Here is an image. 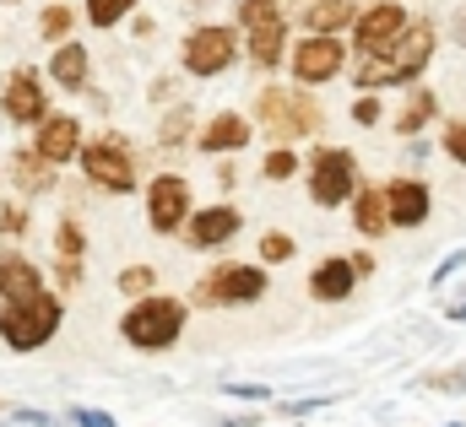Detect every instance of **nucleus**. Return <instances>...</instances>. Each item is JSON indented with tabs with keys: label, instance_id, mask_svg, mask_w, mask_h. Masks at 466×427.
<instances>
[{
	"label": "nucleus",
	"instance_id": "obj_1",
	"mask_svg": "<svg viewBox=\"0 0 466 427\" xmlns=\"http://www.w3.org/2000/svg\"><path fill=\"white\" fill-rule=\"evenodd\" d=\"M429 55H434V27H429V22H401V33H396L385 49H374V55L358 60V87L407 82V76H418V71L429 65Z\"/></svg>",
	"mask_w": 466,
	"mask_h": 427
},
{
	"label": "nucleus",
	"instance_id": "obj_5",
	"mask_svg": "<svg viewBox=\"0 0 466 427\" xmlns=\"http://www.w3.org/2000/svg\"><path fill=\"white\" fill-rule=\"evenodd\" d=\"M352 184H358V174H352V152H342V146L315 152V168H309V195H315L320 206H342V201L352 195Z\"/></svg>",
	"mask_w": 466,
	"mask_h": 427
},
{
	"label": "nucleus",
	"instance_id": "obj_34",
	"mask_svg": "<svg viewBox=\"0 0 466 427\" xmlns=\"http://www.w3.org/2000/svg\"><path fill=\"white\" fill-rule=\"evenodd\" d=\"M0 227H5V233H22V227H27V216L16 212V206H5V212H0Z\"/></svg>",
	"mask_w": 466,
	"mask_h": 427
},
{
	"label": "nucleus",
	"instance_id": "obj_31",
	"mask_svg": "<svg viewBox=\"0 0 466 427\" xmlns=\"http://www.w3.org/2000/svg\"><path fill=\"white\" fill-rule=\"evenodd\" d=\"M445 152H451L456 163H466V124H451V130H445Z\"/></svg>",
	"mask_w": 466,
	"mask_h": 427
},
{
	"label": "nucleus",
	"instance_id": "obj_20",
	"mask_svg": "<svg viewBox=\"0 0 466 427\" xmlns=\"http://www.w3.org/2000/svg\"><path fill=\"white\" fill-rule=\"evenodd\" d=\"M352 222H358V233H369V238L385 233V227H390V222H385V195H380V190H358V195H352Z\"/></svg>",
	"mask_w": 466,
	"mask_h": 427
},
{
	"label": "nucleus",
	"instance_id": "obj_10",
	"mask_svg": "<svg viewBox=\"0 0 466 427\" xmlns=\"http://www.w3.org/2000/svg\"><path fill=\"white\" fill-rule=\"evenodd\" d=\"M293 71H299V82H304V87H315V82L337 76V71H342V44H331V33H315L309 44H299Z\"/></svg>",
	"mask_w": 466,
	"mask_h": 427
},
{
	"label": "nucleus",
	"instance_id": "obj_33",
	"mask_svg": "<svg viewBox=\"0 0 466 427\" xmlns=\"http://www.w3.org/2000/svg\"><path fill=\"white\" fill-rule=\"evenodd\" d=\"M352 119H358V124H374V119H380V104H374V98H358V104H352Z\"/></svg>",
	"mask_w": 466,
	"mask_h": 427
},
{
	"label": "nucleus",
	"instance_id": "obj_30",
	"mask_svg": "<svg viewBox=\"0 0 466 427\" xmlns=\"http://www.w3.org/2000/svg\"><path fill=\"white\" fill-rule=\"evenodd\" d=\"M66 27H71V11H66V5L44 11V33H49V38H66Z\"/></svg>",
	"mask_w": 466,
	"mask_h": 427
},
{
	"label": "nucleus",
	"instance_id": "obj_18",
	"mask_svg": "<svg viewBox=\"0 0 466 427\" xmlns=\"http://www.w3.org/2000/svg\"><path fill=\"white\" fill-rule=\"evenodd\" d=\"M352 16V0H309L304 5V22H309V33H337V27H348Z\"/></svg>",
	"mask_w": 466,
	"mask_h": 427
},
{
	"label": "nucleus",
	"instance_id": "obj_16",
	"mask_svg": "<svg viewBox=\"0 0 466 427\" xmlns=\"http://www.w3.org/2000/svg\"><path fill=\"white\" fill-rule=\"evenodd\" d=\"M352 276H358V271H352V260H326V265L309 276V293H315V298H326V303H342V298L352 293Z\"/></svg>",
	"mask_w": 466,
	"mask_h": 427
},
{
	"label": "nucleus",
	"instance_id": "obj_2",
	"mask_svg": "<svg viewBox=\"0 0 466 427\" xmlns=\"http://www.w3.org/2000/svg\"><path fill=\"white\" fill-rule=\"evenodd\" d=\"M55 330H60V298H49L44 287L27 293V298H5V303H0V335H5V346H16V352L44 346Z\"/></svg>",
	"mask_w": 466,
	"mask_h": 427
},
{
	"label": "nucleus",
	"instance_id": "obj_25",
	"mask_svg": "<svg viewBox=\"0 0 466 427\" xmlns=\"http://www.w3.org/2000/svg\"><path fill=\"white\" fill-rule=\"evenodd\" d=\"M429 114H434V98H429V93H418V98H412V108H401V130H418Z\"/></svg>",
	"mask_w": 466,
	"mask_h": 427
},
{
	"label": "nucleus",
	"instance_id": "obj_15",
	"mask_svg": "<svg viewBox=\"0 0 466 427\" xmlns=\"http://www.w3.org/2000/svg\"><path fill=\"white\" fill-rule=\"evenodd\" d=\"M233 233H238V212L233 206H207L201 216H190V243L196 249H218Z\"/></svg>",
	"mask_w": 466,
	"mask_h": 427
},
{
	"label": "nucleus",
	"instance_id": "obj_26",
	"mask_svg": "<svg viewBox=\"0 0 466 427\" xmlns=\"http://www.w3.org/2000/svg\"><path fill=\"white\" fill-rule=\"evenodd\" d=\"M260 22H277V0H244V27H260Z\"/></svg>",
	"mask_w": 466,
	"mask_h": 427
},
{
	"label": "nucleus",
	"instance_id": "obj_35",
	"mask_svg": "<svg viewBox=\"0 0 466 427\" xmlns=\"http://www.w3.org/2000/svg\"><path fill=\"white\" fill-rule=\"evenodd\" d=\"M76 422H82V427H115V422H109V417H104V412H87V406L76 412Z\"/></svg>",
	"mask_w": 466,
	"mask_h": 427
},
{
	"label": "nucleus",
	"instance_id": "obj_4",
	"mask_svg": "<svg viewBox=\"0 0 466 427\" xmlns=\"http://www.w3.org/2000/svg\"><path fill=\"white\" fill-rule=\"evenodd\" d=\"M260 119L277 141H299V135L320 130V104L309 93H293V87H266L260 93Z\"/></svg>",
	"mask_w": 466,
	"mask_h": 427
},
{
	"label": "nucleus",
	"instance_id": "obj_19",
	"mask_svg": "<svg viewBox=\"0 0 466 427\" xmlns=\"http://www.w3.org/2000/svg\"><path fill=\"white\" fill-rule=\"evenodd\" d=\"M244 141H249V124H244L238 114H218V119L207 124V135H201V146H207V152H228V146L238 152Z\"/></svg>",
	"mask_w": 466,
	"mask_h": 427
},
{
	"label": "nucleus",
	"instance_id": "obj_11",
	"mask_svg": "<svg viewBox=\"0 0 466 427\" xmlns=\"http://www.w3.org/2000/svg\"><path fill=\"white\" fill-rule=\"evenodd\" d=\"M352 22H358V49H363V55H374V49H385V44L401 33L407 11H401L396 0H385V5H374V11H363V16H352Z\"/></svg>",
	"mask_w": 466,
	"mask_h": 427
},
{
	"label": "nucleus",
	"instance_id": "obj_9",
	"mask_svg": "<svg viewBox=\"0 0 466 427\" xmlns=\"http://www.w3.org/2000/svg\"><path fill=\"white\" fill-rule=\"evenodd\" d=\"M185 65H190L196 76H218L223 65H233V33L228 27H201V33H190Z\"/></svg>",
	"mask_w": 466,
	"mask_h": 427
},
{
	"label": "nucleus",
	"instance_id": "obj_32",
	"mask_svg": "<svg viewBox=\"0 0 466 427\" xmlns=\"http://www.w3.org/2000/svg\"><path fill=\"white\" fill-rule=\"evenodd\" d=\"M185 124H190V114H168V124H163V141L174 146V141H185Z\"/></svg>",
	"mask_w": 466,
	"mask_h": 427
},
{
	"label": "nucleus",
	"instance_id": "obj_27",
	"mask_svg": "<svg viewBox=\"0 0 466 427\" xmlns=\"http://www.w3.org/2000/svg\"><path fill=\"white\" fill-rule=\"evenodd\" d=\"M288 174H293V152H288V146H277V152L266 157V179H277V184H282Z\"/></svg>",
	"mask_w": 466,
	"mask_h": 427
},
{
	"label": "nucleus",
	"instance_id": "obj_12",
	"mask_svg": "<svg viewBox=\"0 0 466 427\" xmlns=\"http://www.w3.org/2000/svg\"><path fill=\"white\" fill-rule=\"evenodd\" d=\"M76 130H82L76 119H66V114H44V119H38V157H49V163L76 157V146H82Z\"/></svg>",
	"mask_w": 466,
	"mask_h": 427
},
{
	"label": "nucleus",
	"instance_id": "obj_6",
	"mask_svg": "<svg viewBox=\"0 0 466 427\" xmlns=\"http://www.w3.org/2000/svg\"><path fill=\"white\" fill-rule=\"evenodd\" d=\"M82 174L93 179V184H104V190H136V163H130V152L119 146L115 135L109 141H93L87 152H82Z\"/></svg>",
	"mask_w": 466,
	"mask_h": 427
},
{
	"label": "nucleus",
	"instance_id": "obj_28",
	"mask_svg": "<svg viewBox=\"0 0 466 427\" xmlns=\"http://www.w3.org/2000/svg\"><path fill=\"white\" fill-rule=\"evenodd\" d=\"M260 254H266V260H288V254H293V238H288V233H266V238H260Z\"/></svg>",
	"mask_w": 466,
	"mask_h": 427
},
{
	"label": "nucleus",
	"instance_id": "obj_14",
	"mask_svg": "<svg viewBox=\"0 0 466 427\" xmlns=\"http://www.w3.org/2000/svg\"><path fill=\"white\" fill-rule=\"evenodd\" d=\"M5 114L22 119V124L44 119V87H38V71H16V76L5 82Z\"/></svg>",
	"mask_w": 466,
	"mask_h": 427
},
{
	"label": "nucleus",
	"instance_id": "obj_7",
	"mask_svg": "<svg viewBox=\"0 0 466 427\" xmlns=\"http://www.w3.org/2000/svg\"><path fill=\"white\" fill-rule=\"evenodd\" d=\"M147 212H152V227H157V233H174V227L190 216V184H185L179 174L152 179V190H147Z\"/></svg>",
	"mask_w": 466,
	"mask_h": 427
},
{
	"label": "nucleus",
	"instance_id": "obj_17",
	"mask_svg": "<svg viewBox=\"0 0 466 427\" xmlns=\"http://www.w3.org/2000/svg\"><path fill=\"white\" fill-rule=\"evenodd\" d=\"M49 76H55L60 87L82 93V87H87V49H82V44H60L55 60H49Z\"/></svg>",
	"mask_w": 466,
	"mask_h": 427
},
{
	"label": "nucleus",
	"instance_id": "obj_3",
	"mask_svg": "<svg viewBox=\"0 0 466 427\" xmlns=\"http://www.w3.org/2000/svg\"><path fill=\"white\" fill-rule=\"evenodd\" d=\"M119 330H125L130 346H141V352H163V346H174L179 330H185V303H179V298H147V303H136V309L125 314Z\"/></svg>",
	"mask_w": 466,
	"mask_h": 427
},
{
	"label": "nucleus",
	"instance_id": "obj_13",
	"mask_svg": "<svg viewBox=\"0 0 466 427\" xmlns=\"http://www.w3.org/2000/svg\"><path fill=\"white\" fill-rule=\"evenodd\" d=\"M423 216H429V190H423V184L396 179V184L385 190V222H396V227H418Z\"/></svg>",
	"mask_w": 466,
	"mask_h": 427
},
{
	"label": "nucleus",
	"instance_id": "obj_24",
	"mask_svg": "<svg viewBox=\"0 0 466 427\" xmlns=\"http://www.w3.org/2000/svg\"><path fill=\"white\" fill-rule=\"evenodd\" d=\"M130 11V0H87V16L98 22V27H109V22H119Z\"/></svg>",
	"mask_w": 466,
	"mask_h": 427
},
{
	"label": "nucleus",
	"instance_id": "obj_21",
	"mask_svg": "<svg viewBox=\"0 0 466 427\" xmlns=\"http://www.w3.org/2000/svg\"><path fill=\"white\" fill-rule=\"evenodd\" d=\"M38 293V271L27 260H0V298H27Z\"/></svg>",
	"mask_w": 466,
	"mask_h": 427
},
{
	"label": "nucleus",
	"instance_id": "obj_29",
	"mask_svg": "<svg viewBox=\"0 0 466 427\" xmlns=\"http://www.w3.org/2000/svg\"><path fill=\"white\" fill-rule=\"evenodd\" d=\"M119 287H125L130 298H141V293H152V271H141V265H130V271L119 276Z\"/></svg>",
	"mask_w": 466,
	"mask_h": 427
},
{
	"label": "nucleus",
	"instance_id": "obj_36",
	"mask_svg": "<svg viewBox=\"0 0 466 427\" xmlns=\"http://www.w3.org/2000/svg\"><path fill=\"white\" fill-rule=\"evenodd\" d=\"M461 44H466V22H461Z\"/></svg>",
	"mask_w": 466,
	"mask_h": 427
},
{
	"label": "nucleus",
	"instance_id": "obj_23",
	"mask_svg": "<svg viewBox=\"0 0 466 427\" xmlns=\"http://www.w3.org/2000/svg\"><path fill=\"white\" fill-rule=\"evenodd\" d=\"M11 179L22 190H49V157H16L11 163Z\"/></svg>",
	"mask_w": 466,
	"mask_h": 427
},
{
	"label": "nucleus",
	"instance_id": "obj_22",
	"mask_svg": "<svg viewBox=\"0 0 466 427\" xmlns=\"http://www.w3.org/2000/svg\"><path fill=\"white\" fill-rule=\"evenodd\" d=\"M249 55H255L260 65H277V55H282V16H277V22L249 27Z\"/></svg>",
	"mask_w": 466,
	"mask_h": 427
},
{
	"label": "nucleus",
	"instance_id": "obj_8",
	"mask_svg": "<svg viewBox=\"0 0 466 427\" xmlns=\"http://www.w3.org/2000/svg\"><path fill=\"white\" fill-rule=\"evenodd\" d=\"M266 293V276L255 265H223L207 287H201V303H255Z\"/></svg>",
	"mask_w": 466,
	"mask_h": 427
}]
</instances>
